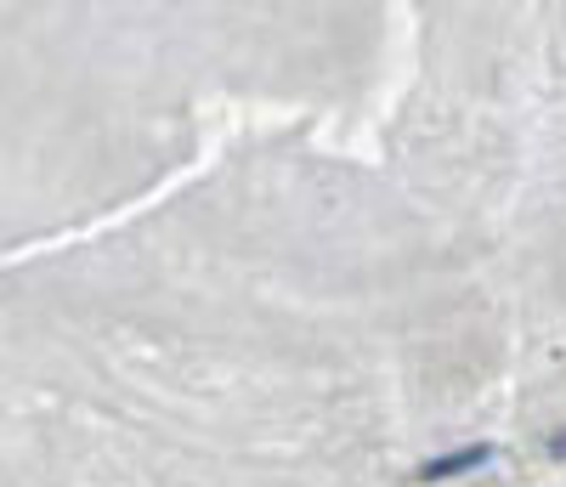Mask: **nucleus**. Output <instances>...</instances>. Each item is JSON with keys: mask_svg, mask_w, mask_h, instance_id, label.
<instances>
[{"mask_svg": "<svg viewBox=\"0 0 566 487\" xmlns=\"http://www.w3.org/2000/svg\"><path fill=\"white\" fill-rule=\"evenodd\" d=\"M493 465V443H470V448H453V454H437L419 465V481H448V476H464V470H482Z\"/></svg>", "mask_w": 566, "mask_h": 487, "instance_id": "nucleus-1", "label": "nucleus"}, {"mask_svg": "<svg viewBox=\"0 0 566 487\" xmlns=\"http://www.w3.org/2000/svg\"><path fill=\"white\" fill-rule=\"evenodd\" d=\"M549 454H555V459H566V436H555V443H549Z\"/></svg>", "mask_w": 566, "mask_h": 487, "instance_id": "nucleus-2", "label": "nucleus"}]
</instances>
